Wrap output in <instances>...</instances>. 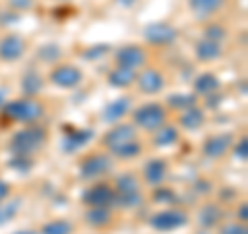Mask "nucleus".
<instances>
[{
    "label": "nucleus",
    "instance_id": "1",
    "mask_svg": "<svg viewBox=\"0 0 248 234\" xmlns=\"http://www.w3.org/2000/svg\"><path fill=\"white\" fill-rule=\"evenodd\" d=\"M48 141V133H46L42 127H29L17 131L15 135L11 137L9 141V151L13 155H31L35 151H40L42 147Z\"/></svg>",
    "mask_w": 248,
    "mask_h": 234
},
{
    "label": "nucleus",
    "instance_id": "2",
    "mask_svg": "<svg viewBox=\"0 0 248 234\" xmlns=\"http://www.w3.org/2000/svg\"><path fill=\"white\" fill-rule=\"evenodd\" d=\"M2 114L13 122L33 124L44 116V106L35 98H21V100L6 102L2 106Z\"/></svg>",
    "mask_w": 248,
    "mask_h": 234
},
{
    "label": "nucleus",
    "instance_id": "3",
    "mask_svg": "<svg viewBox=\"0 0 248 234\" xmlns=\"http://www.w3.org/2000/svg\"><path fill=\"white\" fill-rule=\"evenodd\" d=\"M135 127H141L143 131H157L168 120V110L161 104H143L133 112Z\"/></svg>",
    "mask_w": 248,
    "mask_h": 234
},
{
    "label": "nucleus",
    "instance_id": "4",
    "mask_svg": "<svg viewBox=\"0 0 248 234\" xmlns=\"http://www.w3.org/2000/svg\"><path fill=\"white\" fill-rule=\"evenodd\" d=\"M112 170V158L108 153H91L83 158L79 164V174L85 181H95V178L108 174Z\"/></svg>",
    "mask_w": 248,
    "mask_h": 234
},
{
    "label": "nucleus",
    "instance_id": "5",
    "mask_svg": "<svg viewBox=\"0 0 248 234\" xmlns=\"http://www.w3.org/2000/svg\"><path fill=\"white\" fill-rule=\"evenodd\" d=\"M147 52L137 44H130V46H124L116 52V67H124V68H130V71H141L143 67H147Z\"/></svg>",
    "mask_w": 248,
    "mask_h": 234
},
{
    "label": "nucleus",
    "instance_id": "6",
    "mask_svg": "<svg viewBox=\"0 0 248 234\" xmlns=\"http://www.w3.org/2000/svg\"><path fill=\"white\" fill-rule=\"evenodd\" d=\"M50 81L62 89H73L77 85H81L83 81V71L75 65H58L52 68Z\"/></svg>",
    "mask_w": 248,
    "mask_h": 234
},
{
    "label": "nucleus",
    "instance_id": "7",
    "mask_svg": "<svg viewBox=\"0 0 248 234\" xmlns=\"http://www.w3.org/2000/svg\"><path fill=\"white\" fill-rule=\"evenodd\" d=\"M114 199H116V191L106 183L93 184L83 193V203L89 207H108L114 203Z\"/></svg>",
    "mask_w": 248,
    "mask_h": 234
},
{
    "label": "nucleus",
    "instance_id": "8",
    "mask_svg": "<svg viewBox=\"0 0 248 234\" xmlns=\"http://www.w3.org/2000/svg\"><path fill=\"white\" fill-rule=\"evenodd\" d=\"M149 224H151V228L157 232H172V230L182 228L186 224V214L178 212V209H166V212L155 214L149 220Z\"/></svg>",
    "mask_w": 248,
    "mask_h": 234
},
{
    "label": "nucleus",
    "instance_id": "9",
    "mask_svg": "<svg viewBox=\"0 0 248 234\" xmlns=\"http://www.w3.org/2000/svg\"><path fill=\"white\" fill-rule=\"evenodd\" d=\"M135 81L139 85V91L145 93V96H155L166 87V77L157 68H143Z\"/></svg>",
    "mask_w": 248,
    "mask_h": 234
},
{
    "label": "nucleus",
    "instance_id": "10",
    "mask_svg": "<svg viewBox=\"0 0 248 234\" xmlns=\"http://www.w3.org/2000/svg\"><path fill=\"white\" fill-rule=\"evenodd\" d=\"M178 31L176 27L168 25V23H151V25L145 27V40L151 46H168L176 42Z\"/></svg>",
    "mask_w": 248,
    "mask_h": 234
},
{
    "label": "nucleus",
    "instance_id": "11",
    "mask_svg": "<svg viewBox=\"0 0 248 234\" xmlns=\"http://www.w3.org/2000/svg\"><path fill=\"white\" fill-rule=\"evenodd\" d=\"M27 50V44L21 35L9 33L0 40V60L2 62H15L19 60Z\"/></svg>",
    "mask_w": 248,
    "mask_h": 234
},
{
    "label": "nucleus",
    "instance_id": "12",
    "mask_svg": "<svg viewBox=\"0 0 248 234\" xmlns=\"http://www.w3.org/2000/svg\"><path fill=\"white\" fill-rule=\"evenodd\" d=\"M135 139H137V133H135L133 124H116L112 131H108L104 135V145L112 151V150H116V147L135 141Z\"/></svg>",
    "mask_w": 248,
    "mask_h": 234
},
{
    "label": "nucleus",
    "instance_id": "13",
    "mask_svg": "<svg viewBox=\"0 0 248 234\" xmlns=\"http://www.w3.org/2000/svg\"><path fill=\"white\" fill-rule=\"evenodd\" d=\"M232 141H234V137H232L230 133L211 135V137L205 139V143H203V153L207 155L209 160H217V158H221V155L228 153V150L232 147Z\"/></svg>",
    "mask_w": 248,
    "mask_h": 234
},
{
    "label": "nucleus",
    "instance_id": "14",
    "mask_svg": "<svg viewBox=\"0 0 248 234\" xmlns=\"http://www.w3.org/2000/svg\"><path fill=\"white\" fill-rule=\"evenodd\" d=\"M223 4H226V0H188V9L197 21L211 19L213 15L223 9Z\"/></svg>",
    "mask_w": 248,
    "mask_h": 234
},
{
    "label": "nucleus",
    "instance_id": "15",
    "mask_svg": "<svg viewBox=\"0 0 248 234\" xmlns=\"http://www.w3.org/2000/svg\"><path fill=\"white\" fill-rule=\"evenodd\" d=\"M166 174H168V164L164 160H149L143 166V181L151 186H159L161 183L166 181Z\"/></svg>",
    "mask_w": 248,
    "mask_h": 234
},
{
    "label": "nucleus",
    "instance_id": "16",
    "mask_svg": "<svg viewBox=\"0 0 248 234\" xmlns=\"http://www.w3.org/2000/svg\"><path fill=\"white\" fill-rule=\"evenodd\" d=\"M130 110V98H116L114 102H110L106 108H104V122H118L122 120L124 116L128 114Z\"/></svg>",
    "mask_w": 248,
    "mask_h": 234
},
{
    "label": "nucleus",
    "instance_id": "17",
    "mask_svg": "<svg viewBox=\"0 0 248 234\" xmlns=\"http://www.w3.org/2000/svg\"><path fill=\"white\" fill-rule=\"evenodd\" d=\"M178 122H180V127L186 131H199L205 124V112L201 110V108L192 106L178 116Z\"/></svg>",
    "mask_w": 248,
    "mask_h": 234
},
{
    "label": "nucleus",
    "instance_id": "18",
    "mask_svg": "<svg viewBox=\"0 0 248 234\" xmlns=\"http://www.w3.org/2000/svg\"><path fill=\"white\" fill-rule=\"evenodd\" d=\"M137 79V71H130V68L124 67H114L110 75H108V83L112 87H130Z\"/></svg>",
    "mask_w": 248,
    "mask_h": 234
},
{
    "label": "nucleus",
    "instance_id": "19",
    "mask_svg": "<svg viewBox=\"0 0 248 234\" xmlns=\"http://www.w3.org/2000/svg\"><path fill=\"white\" fill-rule=\"evenodd\" d=\"M85 222L91 228H106L112 224V212L108 207H89L85 214Z\"/></svg>",
    "mask_w": 248,
    "mask_h": 234
},
{
    "label": "nucleus",
    "instance_id": "20",
    "mask_svg": "<svg viewBox=\"0 0 248 234\" xmlns=\"http://www.w3.org/2000/svg\"><path fill=\"white\" fill-rule=\"evenodd\" d=\"M195 54L201 62H211L221 56V44L211 42V40H201L195 46Z\"/></svg>",
    "mask_w": 248,
    "mask_h": 234
},
{
    "label": "nucleus",
    "instance_id": "21",
    "mask_svg": "<svg viewBox=\"0 0 248 234\" xmlns=\"http://www.w3.org/2000/svg\"><path fill=\"white\" fill-rule=\"evenodd\" d=\"M217 89H219V79L213 73H203L195 79V91L201 96H211Z\"/></svg>",
    "mask_w": 248,
    "mask_h": 234
},
{
    "label": "nucleus",
    "instance_id": "22",
    "mask_svg": "<svg viewBox=\"0 0 248 234\" xmlns=\"http://www.w3.org/2000/svg\"><path fill=\"white\" fill-rule=\"evenodd\" d=\"M91 137H93V131H73V133H66L62 147H64V151H75V150H79V147H83Z\"/></svg>",
    "mask_w": 248,
    "mask_h": 234
},
{
    "label": "nucleus",
    "instance_id": "23",
    "mask_svg": "<svg viewBox=\"0 0 248 234\" xmlns=\"http://www.w3.org/2000/svg\"><path fill=\"white\" fill-rule=\"evenodd\" d=\"M21 87H23V91H25L27 98H35L37 93L42 91L44 81H42V77L37 75L35 71H29V73H25V77H23Z\"/></svg>",
    "mask_w": 248,
    "mask_h": 234
},
{
    "label": "nucleus",
    "instance_id": "24",
    "mask_svg": "<svg viewBox=\"0 0 248 234\" xmlns=\"http://www.w3.org/2000/svg\"><path fill=\"white\" fill-rule=\"evenodd\" d=\"M118 195H128V193H139L141 191V181L135 176V174H122L118 176V181H116V189Z\"/></svg>",
    "mask_w": 248,
    "mask_h": 234
},
{
    "label": "nucleus",
    "instance_id": "25",
    "mask_svg": "<svg viewBox=\"0 0 248 234\" xmlns=\"http://www.w3.org/2000/svg\"><path fill=\"white\" fill-rule=\"evenodd\" d=\"M178 129H174V127H161V129H157L155 131V137H153V143L157 145V147H168V145H174L176 141H178Z\"/></svg>",
    "mask_w": 248,
    "mask_h": 234
},
{
    "label": "nucleus",
    "instance_id": "26",
    "mask_svg": "<svg viewBox=\"0 0 248 234\" xmlns=\"http://www.w3.org/2000/svg\"><path fill=\"white\" fill-rule=\"evenodd\" d=\"M221 209L217 207V205H205L203 209H201V216H199V222L201 226H205V228H213L215 224H219L221 222Z\"/></svg>",
    "mask_w": 248,
    "mask_h": 234
},
{
    "label": "nucleus",
    "instance_id": "27",
    "mask_svg": "<svg viewBox=\"0 0 248 234\" xmlns=\"http://www.w3.org/2000/svg\"><path fill=\"white\" fill-rule=\"evenodd\" d=\"M168 106L174 108V110H188V108L197 106V98L190 96V93H174V96L168 98Z\"/></svg>",
    "mask_w": 248,
    "mask_h": 234
},
{
    "label": "nucleus",
    "instance_id": "28",
    "mask_svg": "<svg viewBox=\"0 0 248 234\" xmlns=\"http://www.w3.org/2000/svg\"><path fill=\"white\" fill-rule=\"evenodd\" d=\"M143 151V145L137 141H130V143H126V145H120V147H116V150H112L110 153L112 155H116V158H120V160H133V158H137L139 153Z\"/></svg>",
    "mask_w": 248,
    "mask_h": 234
},
{
    "label": "nucleus",
    "instance_id": "29",
    "mask_svg": "<svg viewBox=\"0 0 248 234\" xmlns=\"http://www.w3.org/2000/svg\"><path fill=\"white\" fill-rule=\"evenodd\" d=\"M42 234H73V224L68 220L58 217V220H52L48 224H44Z\"/></svg>",
    "mask_w": 248,
    "mask_h": 234
},
{
    "label": "nucleus",
    "instance_id": "30",
    "mask_svg": "<svg viewBox=\"0 0 248 234\" xmlns=\"http://www.w3.org/2000/svg\"><path fill=\"white\" fill-rule=\"evenodd\" d=\"M226 35H228V29L223 25H219V23H209V25L205 27V40L221 44L223 40H226Z\"/></svg>",
    "mask_w": 248,
    "mask_h": 234
},
{
    "label": "nucleus",
    "instance_id": "31",
    "mask_svg": "<svg viewBox=\"0 0 248 234\" xmlns=\"http://www.w3.org/2000/svg\"><path fill=\"white\" fill-rule=\"evenodd\" d=\"M153 201L155 203H174L176 201V193L172 189H168V186H155L153 191Z\"/></svg>",
    "mask_w": 248,
    "mask_h": 234
},
{
    "label": "nucleus",
    "instance_id": "32",
    "mask_svg": "<svg viewBox=\"0 0 248 234\" xmlns=\"http://www.w3.org/2000/svg\"><path fill=\"white\" fill-rule=\"evenodd\" d=\"M141 193H128V195H116V199H114V203H118L122 207H137V205H141Z\"/></svg>",
    "mask_w": 248,
    "mask_h": 234
},
{
    "label": "nucleus",
    "instance_id": "33",
    "mask_svg": "<svg viewBox=\"0 0 248 234\" xmlns=\"http://www.w3.org/2000/svg\"><path fill=\"white\" fill-rule=\"evenodd\" d=\"M17 207H19V201H13L11 205H2V203H0V226L11 220L13 214L17 212Z\"/></svg>",
    "mask_w": 248,
    "mask_h": 234
},
{
    "label": "nucleus",
    "instance_id": "34",
    "mask_svg": "<svg viewBox=\"0 0 248 234\" xmlns=\"http://www.w3.org/2000/svg\"><path fill=\"white\" fill-rule=\"evenodd\" d=\"M9 166L15 170H29L31 168V162H29V155H13Z\"/></svg>",
    "mask_w": 248,
    "mask_h": 234
},
{
    "label": "nucleus",
    "instance_id": "35",
    "mask_svg": "<svg viewBox=\"0 0 248 234\" xmlns=\"http://www.w3.org/2000/svg\"><path fill=\"white\" fill-rule=\"evenodd\" d=\"M236 158H240L242 162H246V158H248V139L246 137H242V141L236 145Z\"/></svg>",
    "mask_w": 248,
    "mask_h": 234
},
{
    "label": "nucleus",
    "instance_id": "36",
    "mask_svg": "<svg viewBox=\"0 0 248 234\" xmlns=\"http://www.w3.org/2000/svg\"><path fill=\"white\" fill-rule=\"evenodd\" d=\"M219 234H246V228L240 224H226L219 230Z\"/></svg>",
    "mask_w": 248,
    "mask_h": 234
},
{
    "label": "nucleus",
    "instance_id": "37",
    "mask_svg": "<svg viewBox=\"0 0 248 234\" xmlns=\"http://www.w3.org/2000/svg\"><path fill=\"white\" fill-rule=\"evenodd\" d=\"M108 50H110L108 46H95V48H89V52H85L83 56L87 58V60H89V58L93 60V58H97V56H102V54H106Z\"/></svg>",
    "mask_w": 248,
    "mask_h": 234
},
{
    "label": "nucleus",
    "instance_id": "38",
    "mask_svg": "<svg viewBox=\"0 0 248 234\" xmlns=\"http://www.w3.org/2000/svg\"><path fill=\"white\" fill-rule=\"evenodd\" d=\"M11 9H17V11H27L33 6V0H9Z\"/></svg>",
    "mask_w": 248,
    "mask_h": 234
},
{
    "label": "nucleus",
    "instance_id": "39",
    "mask_svg": "<svg viewBox=\"0 0 248 234\" xmlns=\"http://www.w3.org/2000/svg\"><path fill=\"white\" fill-rule=\"evenodd\" d=\"M9 195H11V186H9V183H4L2 178H0V203H4V201L9 199Z\"/></svg>",
    "mask_w": 248,
    "mask_h": 234
},
{
    "label": "nucleus",
    "instance_id": "40",
    "mask_svg": "<svg viewBox=\"0 0 248 234\" xmlns=\"http://www.w3.org/2000/svg\"><path fill=\"white\" fill-rule=\"evenodd\" d=\"M238 217H240L242 222H246V220H248V205H246V203L240 205V209H238Z\"/></svg>",
    "mask_w": 248,
    "mask_h": 234
},
{
    "label": "nucleus",
    "instance_id": "41",
    "mask_svg": "<svg viewBox=\"0 0 248 234\" xmlns=\"http://www.w3.org/2000/svg\"><path fill=\"white\" fill-rule=\"evenodd\" d=\"M120 6H124V9H130V6H135L137 4V0H116Z\"/></svg>",
    "mask_w": 248,
    "mask_h": 234
},
{
    "label": "nucleus",
    "instance_id": "42",
    "mask_svg": "<svg viewBox=\"0 0 248 234\" xmlns=\"http://www.w3.org/2000/svg\"><path fill=\"white\" fill-rule=\"evenodd\" d=\"M6 104V100H4V91H0V108H2Z\"/></svg>",
    "mask_w": 248,
    "mask_h": 234
},
{
    "label": "nucleus",
    "instance_id": "43",
    "mask_svg": "<svg viewBox=\"0 0 248 234\" xmlns=\"http://www.w3.org/2000/svg\"><path fill=\"white\" fill-rule=\"evenodd\" d=\"M17 234H42V232H33V230H27V232H17Z\"/></svg>",
    "mask_w": 248,
    "mask_h": 234
}]
</instances>
